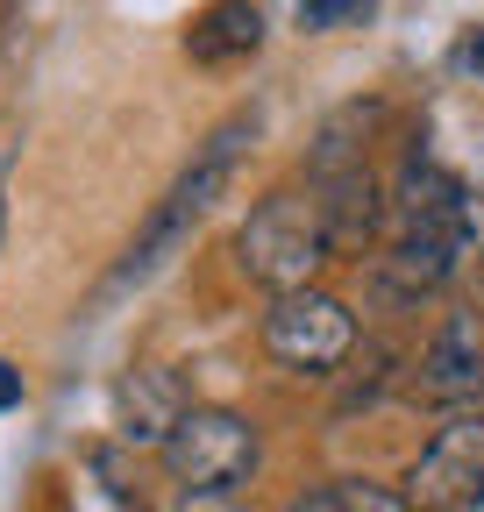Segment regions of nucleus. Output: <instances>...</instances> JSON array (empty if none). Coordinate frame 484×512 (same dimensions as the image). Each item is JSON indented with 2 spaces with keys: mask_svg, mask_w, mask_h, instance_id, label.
I'll list each match as a JSON object with an SVG mask.
<instances>
[{
  "mask_svg": "<svg viewBox=\"0 0 484 512\" xmlns=\"http://www.w3.org/2000/svg\"><path fill=\"white\" fill-rule=\"evenodd\" d=\"M264 43V8L257 0H214V8L186 29V57L193 64H235Z\"/></svg>",
  "mask_w": 484,
  "mask_h": 512,
  "instance_id": "nucleus-10",
  "label": "nucleus"
},
{
  "mask_svg": "<svg viewBox=\"0 0 484 512\" xmlns=\"http://www.w3.org/2000/svg\"><path fill=\"white\" fill-rule=\"evenodd\" d=\"M264 349H271V363H285L299 377H335L356 349V313L321 285L278 292L264 313Z\"/></svg>",
  "mask_w": 484,
  "mask_h": 512,
  "instance_id": "nucleus-2",
  "label": "nucleus"
},
{
  "mask_svg": "<svg viewBox=\"0 0 484 512\" xmlns=\"http://www.w3.org/2000/svg\"><path fill=\"white\" fill-rule=\"evenodd\" d=\"M392 207H399V221L406 228H428V235H449V242H477V207H470V192L442 171V164H428V157H406L399 164V178H392Z\"/></svg>",
  "mask_w": 484,
  "mask_h": 512,
  "instance_id": "nucleus-6",
  "label": "nucleus"
},
{
  "mask_svg": "<svg viewBox=\"0 0 484 512\" xmlns=\"http://www.w3.org/2000/svg\"><path fill=\"white\" fill-rule=\"evenodd\" d=\"M8 406H22V370L0 363V413H8Z\"/></svg>",
  "mask_w": 484,
  "mask_h": 512,
  "instance_id": "nucleus-14",
  "label": "nucleus"
},
{
  "mask_svg": "<svg viewBox=\"0 0 484 512\" xmlns=\"http://www.w3.org/2000/svg\"><path fill=\"white\" fill-rule=\"evenodd\" d=\"M463 64H470V72H484V29H477V36L463 43Z\"/></svg>",
  "mask_w": 484,
  "mask_h": 512,
  "instance_id": "nucleus-15",
  "label": "nucleus"
},
{
  "mask_svg": "<svg viewBox=\"0 0 484 512\" xmlns=\"http://www.w3.org/2000/svg\"><path fill=\"white\" fill-rule=\"evenodd\" d=\"M477 484H484V406L449 413L420 441V456L406 470V505L413 512H470Z\"/></svg>",
  "mask_w": 484,
  "mask_h": 512,
  "instance_id": "nucleus-4",
  "label": "nucleus"
},
{
  "mask_svg": "<svg viewBox=\"0 0 484 512\" xmlns=\"http://www.w3.org/2000/svg\"><path fill=\"white\" fill-rule=\"evenodd\" d=\"M378 0H299V29H349V22H371Z\"/></svg>",
  "mask_w": 484,
  "mask_h": 512,
  "instance_id": "nucleus-12",
  "label": "nucleus"
},
{
  "mask_svg": "<svg viewBox=\"0 0 484 512\" xmlns=\"http://www.w3.org/2000/svg\"><path fill=\"white\" fill-rule=\"evenodd\" d=\"M413 392L428 406H456V413H470L484 399V306H449L442 313L435 342L420 349Z\"/></svg>",
  "mask_w": 484,
  "mask_h": 512,
  "instance_id": "nucleus-5",
  "label": "nucleus"
},
{
  "mask_svg": "<svg viewBox=\"0 0 484 512\" xmlns=\"http://www.w3.org/2000/svg\"><path fill=\"white\" fill-rule=\"evenodd\" d=\"M314 200L328 214V235L335 249H363L378 228V178L363 164H335V171H314Z\"/></svg>",
  "mask_w": 484,
  "mask_h": 512,
  "instance_id": "nucleus-9",
  "label": "nucleus"
},
{
  "mask_svg": "<svg viewBox=\"0 0 484 512\" xmlns=\"http://www.w3.org/2000/svg\"><path fill=\"white\" fill-rule=\"evenodd\" d=\"M328 249H335V235H328V214H321L314 192H271V200L250 207V221L235 235L242 271H250L271 299L278 292H307L314 271L328 264Z\"/></svg>",
  "mask_w": 484,
  "mask_h": 512,
  "instance_id": "nucleus-1",
  "label": "nucleus"
},
{
  "mask_svg": "<svg viewBox=\"0 0 484 512\" xmlns=\"http://www.w3.org/2000/svg\"><path fill=\"white\" fill-rule=\"evenodd\" d=\"M463 264V242L449 235H428V228H399V242L378 256V285L399 292V299H420V292H442Z\"/></svg>",
  "mask_w": 484,
  "mask_h": 512,
  "instance_id": "nucleus-8",
  "label": "nucleus"
},
{
  "mask_svg": "<svg viewBox=\"0 0 484 512\" xmlns=\"http://www.w3.org/2000/svg\"><path fill=\"white\" fill-rule=\"evenodd\" d=\"M186 413H193V392H186V377H178L171 363H143V370H129L114 384V427H121V441L164 448Z\"/></svg>",
  "mask_w": 484,
  "mask_h": 512,
  "instance_id": "nucleus-7",
  "label": "nucleus"
},
{
  "mask_svg": "<svg viewBox=\"0 0 484 512\" xmlns=\"http://www.w3.org/2000/svg\"><path fill=\"white\" fill-rule=\"evenodd\" d=\"M321 498H328V512H413L406 491H392L378 477H335V484H321Z\"/></svg>",
  "mask_w": 484,
  "mask_h": 512,
  "instance_id": "nucleus-11",
  "label": "nucleus"
},
{
  "mask_svg": "<svg viewBox=\"0 0 484 512\" xmlns=\"http://www.w3.org/2000/svg\"><path fill=\"white\" fill-rule=\"evenodd\" d=\"M0 221H8V207H0Z\"/></svg>",
  "mask_w": 484,
  "mask_h": 512,
  "instance_id": "nucleus-18",
  "label": "nucleus"
},
{
  "mask_svg": "<svg viewBox=\"0 0 484 512\" xmlns=\"http://www.w3.org/2000/svg\"><path fill=\"white\" fill-rule=\"evenodd\" d=\"M171 512H242V498L235 491H178Z\"/></svg>",
  "mask_w": 484,
  "mask_h": 512,
  "instance_id": "nucleus-13",
  "label": "nucleus"
},
{
  "mask_svg": "<svg viewBox=\"0 0 484 512\" xmlns=\"http://www.w3.org/2000/svg\"><path fill=\"white\" fill-rule=\"evenodd\" d=\"M285 512H328V498H321V491H307V498H292Z\"/></svg>",
  "mask_w": 484,
  "mask_h": 512,
  "instance_id": "nucleus-16",
  "label": "nucleus"
},
{
  "mask_svg": "<svg viewBox=\"0 0 484 512\" xmlns=\"http://www.w3.org/2000/svg\"><path fill=\"white\" fill-rule=\"evenodd\" d=\"M164 470L178 491H235L257 470V427L228 406H193L164 441Z\"/></svg>",
  "mask_w": 484,
  "mask_h": 512,
  "instance_id": "nucleus-3",
  "label": "nucleus"
},
{
  "mask_svg": "<svg viewBox=\"0 0 484 512\" xmlns=\"http://www.w3.org/2000/svg\"><path fill=\"white\" fill-rule=\"evenodd\" d=\"M470 512H484V484H477V498H470Z\"/></svg>",
  "mask_w": 484,
  "mask_h": 512,
  "instance_id": "nucleus-17",
  "label": "nucleus"
}]
</instances>
